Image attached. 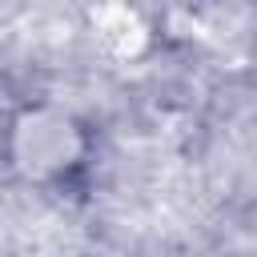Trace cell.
<instances>
[{
	"mask_svg": "<svg viewBox=\"0 0 257 257\" xmlns=\"http://www.w3.org/2000/svg\"><path fill=\"white\" fill-rule=\"evenodd\" d=\"M0 157L20 181L60 189L84 173V165L92 157V137L76 112L36 100V104L16 108L4 120Z\"/></svg>",
	"mask_w": 257,
	"mask_h": 257,
	"instance_id": "obj_1",
	"label": "cell"
}]
</instances>
